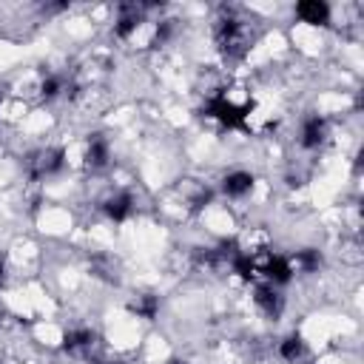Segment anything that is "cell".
Wrapping results in <instances>:
<instances>
[{
    "instance_id": "obj_4",
    "label": "cell",
    "mask_w": 364,
    "mask_h": 364,
    "mask_svg": "<svg viewBox=\"0 0 364 364\" xmlns=\"http://www.w3.org/2000/svg\"><path fill=\"white\" fill-rule=\"evenodd\" d=\"M139 20H142V6H136V3H122V6H119V17H117V23H114V34H117V37H128V34L139 26Z\"/></svg>"
},
{
    "instance_id": "obj_10",
    "label": "cell",
    "mask_w": 364,
    "mask_h": 364,
    "mask_svg": "<svg viewBox=\"0 0 364 364\" xmlns=\"http://www.w3.org/2000/svg\"><path fill=\"white\" fill-rule=\"evenodd\" d=\"M85 162H88V168H105L108 165V142L100 136V134H94V136H88V148H85Z\"/></svg>"
},
{
    "instance_id": "obj_14",
    "label": "cell",
    "mask_w": 364,
    "mask_h": 364,
    "mask_svg": "<svg viewBox=\"0 0 364 364\" xmlns=\"http://www.w3.org/2000/svg\"><path fill=\"white\" fill-rule=\"evenodd\" d=\"M301 350H304V341H301V336H287L282 344H279V355L284 358V361H296L299 355H301Z\"/></svg>"
},
{
    "instance_id": "obj_18",
    "label": "cell",
    "mask_w": 364,
    "mask_h": 364,
    "mask_svg": "<svg viewBox=\"0 0 364 364\" xmlns=\"http://www.w3.org/2000/svg\"><path fill=\"white\" fill-rule=\"evenodd\" d=\"M102 364H122V361H102Z\"/></svg>"
},
{
    "instance_id": "obj_9",
    "label": "cell",
    "mask_w": 364,
    "mask_h": 364,
    "mask_svg": "<svg viewBox=\"0 0 364 364\" xmlns=\"http://www.w3.org/2000/svg\"><path fill=\"white\" fill-rule=\"evenodd\" d=\"M327 136V122L321 117H307L304 128H301V145L304 148H318Z\"/></svg>"
},
{
    "instance_id": "obj_1",
    "label": "cell",
    "mask_w": 364,
    "mask_h": 364,
    "mask_svg": "<svg viewBox=\"0 0 364 364\" xmlns=\"http://www.w3.org/2000/svg\"><path fill=\"white\" fill-rule=\"evenodd\" d=\"M216 43H219V48L225 51V54H230V57H239L245 48H247V31H245V23L242 20H236V17H225V20H219V26H216Z\"/></svg>"
},
{
    "instance_id": "obj_2",
    "label": "cell",
    "mask_w": 364,
    "mask_h": 364,
    "mask_svg": "<svg viewBox=\"0 0 364 364\" xmlns=\"http://www.w3.org/2000/svg\"><path fill=\"white\" fill-rule=\"evenodd\" d=\"M205 114L213 117L216 122L228 125V128H245V117H247V108H239L233 105L228 97H213L208 105H205Z\"/></svg>"
},
{
    "instance_id": "obj_7",
    "label": "cell",
    "mask_w": 364,
    "mask_h": 364,
    "mask_svg": "<svg viewBox=\"0 0 364 364\" xmlns=\"http://www.w3.org/2000/svg\"><path fill=\"white\" fill-rule=\"evenodd\" d=\"M262 273L270 279V284H287L290 276H293V262L284 259V256H270L262 267Z\"/></svg>"
},
{
    "instance_id": "obj_6",
    "label": "cell",
    "mask_w": 364,
    "mask_h": 364,
    "mask_svg": "<svg viewBox=\"0 0 364 364\" xmlns=\"http://www.w3.org/2000/svg\"><path fill=\"white\" fill-rule=\"evenodd\" d=\"M102 210L108 213V219H114V222H125V219L131 216V210H134V199H131V193L119 191V193H114V196L105 199Z\"/></svg>"
},
{
    "instance_id": "obj_13",
    "label": "cell",
    "mask_w": 364,
    "mask_h": 364,
    "mask_svg": "<svg viewBox=\"0 0 364 364\" xmlns=\"http://www.w3.org/2000/svg\"><path fill=\"white\" fill-rule=\"evenodd\" d=\"M131 313H136V316H142V318H154L156 313H159V299L156 296H136L134 301H131Z\"/></svg>"
},
{
    "instance_id": "obj_3",
    "label": "cell",
    "mask_w": 364,
    "mask_h": 364,
    "mask_svg": "<svg viewBox=\"0 0 364 364\" xmlns=\"http://www.w3.org/2000/svg\"><path fill=\"white\" fill-rule=\"evenodd\" d=\"M63 159H65L63 148H43L28 159V171H31L34 179L37 176H51V173H57L63 168Z\"/></svg>"
},
{
    "instance_id": "obj_19",
    "label": "cell",
    "mask_w": 364,
    "mask_h": 364,
    "mask_svg": "<svg viewBox=\"0 0 364 364\" xmlns=\"http://www.w3.org/2000/svg\"><path fill=\"white\" fill-rule=\"evenodd\" d=\"M171 364H185V361H171Z\"/></svg>"
},
{
    "instance_id": "obj_8",
    "label": "cell",
    "mask_w": 364,
    "mask_h": 364,
    "mask_svg": "<svg viewBox=\"0 0 364 364\" xmlns=\"http://www.w3.org/2000/svg\"><path fill=\"white\" fill-rule=\"evenodd\" d=\"M253 299H256V304H259L270 318H276V316L282 313V307H284V299L279 296V290H276L273 284H259Z\"/></svg>"
},
{
    "instance_id": "obj_15",
    "label": "cell",
    "mask_w": 364,
    "mask_h": 364,
    "mask_svg": "<svg viewBox=\"0 0 364 364\" xmlns=\"http://www.w3.org/2000/svg\"><path fill=\"white\" fill-rule=\"evenodd\" d=\"M296 264H299L304 273H313V270H318V264H321V253L313 250V247H304V250L296 253Z\"/></svg>"
},
{
    "instance_id": "obj_17",
    "label": "cell",
    "mask_w": 364,
    "mask_h": 364,
    "mask_svg": "<svg viewBox=\"0 0 364 364\" xmlns=\"http://www.w3.org/2000/svg\"><path fill=\"white\" fill-rule=\"evenodd\" d=\"M6 284V270H3V264H0V287Z\"/></svg>"
},
{
    "instance_id": "obj_16",
    "label": "cell",
    "mask_w": 364,
    "mask_h": 364,
    "mask_svg": "<svg viewBox=\"0 0 364 364\" xmlns=\"http://www.w3.org/2000/svg\"><path fill=\"white\" fill-rule=\"evenodd\" d=\"M60 91H63V77H57V74L46 77V80H43V85H40V94H43L46 100H54Z\"/></svg>"
},
{
    "instance_id": "obj_11",
    "label": "cell",
    "mask_w": 364,
    "mask_h": 364,
    "mask_svg": "<svg viewBox=\"0 0 364 364\" xmlns=\"http://www.w3.org/2000/svg\"><path fill=\"white\" fill-rule=\"evenodd\" d=\"M250 188H253V176L247 171H233V173H228L222 179V191L228 196H245Z\"/></svg>"
},
{
    "instance_id": "obj_5",
    "label": "cell",
    "mask_w": 364,
    "mask_h": 364,
    "mask_svg": "<svg viewBox=\"0 0 364 364\" xmlns=\"http://www.w3.org/2000/svg\"><path fill=\"white\" fill-rule=\"evenodd\" d=\"M296 14L304 20V23H313V26H324L330 20V6L324 0H301L296 6Z\"/></svg>"
},
{
    "instance_id": "obj_12",
    "label": "cell",
    "mask_w": 364,
    "mask_h": 364,
    "mask_svg": "<svg viewBox=\"0 0 364 364\" xmlns=\"http://www.w3.org/2000/svg\"><path fill=\"white\" fill-rule=\"evenodd\" d=\"M94 338H97V333H94L91 327H74V330H68V333H65L63 347H65L68 353H80V350L91 347V344H94Z\"/></svg>"
}]
</instances>
